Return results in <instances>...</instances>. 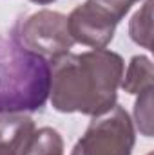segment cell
<instances>
[{"instance_id":"obj_14","label":"cell","mask_w":154,"mask_h":155,"mask_svg":"<svg viewBox=\"0 0 154 155\" xmlns=\"http://www.w3.org/2000/svg\"><path fill=\"white\" fill-rule=\"evenodd\" d=\"M147 155H152V153H147Z\"/></svg>"},{"instance_id":"obj_10","label":"cell","mask_w":154,"mask_h":155,"mask_svg":"<svg viewBox=\"0 0 154 155\" xmlns=\"http://www.w3.org/2000/svg\"><path fill=\"white\" fill-rule=\"evenodd\" d=\"M134 121L143 135H152V90L140 94L134 105Z\"/></svg>"},{"instance_id":"obj_4","label":"cell","mask_w":154,"mask_h":155,"mask_svg":"<svg viewBox=\"0 0 154 155\" xmlns=\"http://www.w3.org/2000/svg\"><path fill=\"white\" fill-rule=\"evenodd\" d=\"M11 38L24 49L49 60L67 54L75 43L69 33L67 16L49 9H42L20 20L15 25Z\"/></svg>"},{"instance_id":"obj_13","label":"cell","mask_w":154,"mask_h":155,"mask_svg":"<svg viewBox=\"0 0 154 155\" xmlns=\"http://www.w3.org/2000/svg\"><path fill=\"white\" fill-rule=\"evenodd\" d=\"M31 2H35V4H51L54 0H31Z\"/></svg>"},{"instance_id":"obj_2","label":"cell","mask_w":154,"mask_h":155,"mask_svg":"<svg viewBox=\"0 0 154 155\" xmlns=\"http://www.w3.org/2000/svg\"><path fill=\"white\" fill-rule=\"evenodd\" d=\"M49 97V61L0 38V112H33Z\"/></svg>"},{"instance_id":"obj_3","label":"cell","mask_w":154,"mask_h":155,"mask_svg":"<svg viewBox=\"0 0 154 155\" xmlns=\"http://www.w3.org/2000/svg\"><path fill=\"white\" fill-rule=\"evenodd\" d=\"M134 126L123 107L114 105L96 116L71 155H131L134 148Z\"/></svg>"},{"instance_id":"obj_11","label":"cell","mask_w":154,"mask_h":155,"mask_svg":"<svg viewBox=\"0 0 154 155\" xmlns=\"http://www.w3.org/2000/svg\"><path fill=\"white\" fill-rule=\"evenodd\" d=\"M93 2L100 4L102 7H105L107 11H111L118 20H121L127 15V11L131 9V5L134 2H140V0H93Z\"/></svg>"},{"instance_id":"obj_1","label":"cell","mask_w":154,"mask_h":155,"mask_svg":"<svg viewBox=\"0 0 154 155\" xmlns=\"http://www.w3.org/2000/svg\"><path fill=\"white\" fill-rule=\"evenodd\" d=\"M125 63L120 54L94 49L49 60V96L58 112L100 116L116 105Z\"/></svg>"},{"instance_id":"obj_7","label":"cell","mask_w":154,"mask_h":155,"mask_svg":"<svg viewBox=\"0 0 154 155\" xmlns=\"http://www.w3.org/2000/svg\"><path fill=\"white\" fill-rule=\"evenodd\" d=\"M120 87L129 94H143L147 90H152L154 87L152 61L147 56H134L129 63L125 78H121Z\"/></svg>"},{"instance_id":"obj_5","label":"cell","mask_w":154,"mask_h":155,"mask_svg":"<svg viewBox=\"0 0 154 155\" xmlns=\"http://www.w3.org/2000/svg\"><path fill=\"white\" fill-rule=\"evenodd\" d=\"M118 22L120 20L111 11L93 0L76 5L67 16L73 40L93 49H105L111 43Z\"/></svg>"},{"instance_id":"obj_6","label":"cell","mask_w":154,"mask_h":155,"mask_svg":"<svg viewBox=\"0 0 154 155\" xmlns=\"http://www.w3.org/2000/svg\"><path fill=\"white\" fill-rule=\"evenodd\" d=\"M33 134L35 123L24 112H0V143L24 150Z\"/></svg>"},{"instance_id":"obj_12","label":"cell","mask_w":154,"mask_h":155,"mask_svg":"<svg viewBox=\"0 0 154 155\" xmlns=\"http://www.w3.org/2000/svg\"><path fill=\"white\" fill-rule=\"evenodd\" d=\"M20 148L7 144V143H0V155H20Z\"/></svg>"},{"instance_id":"obj_8","label":"cell","mask_w":154,"mask_h":155,"mask_svg":"<svg viewBox=\"0 0 154 155\" xmlns=\"http://www.w3.org/2000/svg\"><path fill=\"white\" fill-rule=\"evenodd\" d=\"M20 155H64V141L54 128L35 130Z\"/></svg>"},{"instance_id":"obj_9","label":"cell","mask_w":154,"mask_h":155,"mask_svg":"<svg viewBox=\"0 0 154 155\" xmlns=\"http://www.w3.org/2000/svg\"><path fill=\"white\" fill-rule=\"evenodd\" d=\"M152 0H147L145 5L134 13L129 24V35L132 41H136L145 49L152 47Z\"/></svg>"}]
</instances>
